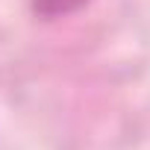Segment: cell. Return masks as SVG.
Here are the masks:
<instances>
[{"mask_svg": "<svg viewBox=\"0 0 150 150\" xmlns=\"http://www.w3.org/2000/svg\"><path fill=\"white\" fill-rule=\"evenodd\" d=\"M88 0H30V9L41 21H59V18H68L74 12H80Z\"/></svg>", "mask_w": 150, "mask_h": 150, "instance_id": "6da1fadb", "label": "cell"}]
</instances>
